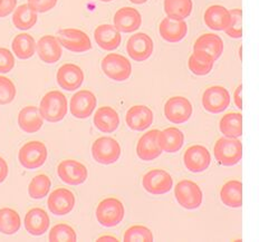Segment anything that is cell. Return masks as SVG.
Listing matches in <instances>:
<instances>
[{"instance_id": "cell-1", "label": "cell", "mask_w": 259, "mask_h": 242, "mask_svg": "<svg viewBox=\"0 0 259 242\" xmlns=\"http://www.w3.org/2000/svg\"><path fill=\"white\" fill-rule=\"evenodd\" d=\"M67 99L59 90H51L40 101L39 112L44 120L56 123L64 120L67 114Z\"/></svg>"}, {"instance_id": "cell-2", "label": "cell", "mask_w": 259, "mask_h": 242, "mask_svg": "<svg viewBox=\"0 0 259 242\" xmlns=\"http://www.w3.org/2000/svg\"><path fill=\"white\" fill-rule=\"evenodd\" d=\"M124 216H125V209L123 203L116 198H106L96 208L97 221L106 228L116 227L123 221Z\"/></svg>"}, {"instance_id": "cell-3", "label": "cell", "mask_w": 259, "mask_h": 242, "mask_svg": "<svg viewBox=\"0 0 259 242\" xmlns=\"http://www.w3.org/2000/svg\"><path fill=\"white\" fill-rule=\"evenodd\" d=\"M213 154L221 165L233 166L239 163L242 158L241 141L234 137H221L214 144Z\"/></svg>"}, {"instance_id": "cell-4", "label": "cell", "mask_w": 259, "mask_h": 242, "mask_svg": "<svg viewBox=\"0 0 259 242\" xmlns=\"http://www.w3.org/2000/svg\"><path fill=\"white\" fill-rule=\"evenodd\" d=\"M101 66L106 76L115 82L127 80L132 74L131 63L121 54H107L102 59Z\"/></svg>"}, {"instance_id": "cell-5", "label": "cell", "mask_w": 259, "mask_h": 242, "mask_svg": "<svg viewBox=\"0 0 259 242\" xmlns=\"http://www.w3.org/2000/svg\"><path fill=\"white\" fill-rule=\"evenodd\" d=\"M92 155L100 164H113L121 157V147L116 139L102 136L95 139L92 145Z\"/></svg>"}, {"instance_id": "cell-6", "label": "cell", "mask_w": 259, "mask_h": 242, "mask_svg": "<svg viewBox=\"0 0 259 242\" xmlns=\"http://www.w3.org/2000/svg\"><path fill=\"white\" fill-rule=\"evenodd\" d=\"M47 148L44 143L31 141L23 145L19 150V163L27 170H35L45 164L47 160Z\"/></svg>"}, {"instance_id": "cell-7", "label": "cell", "mask_w": 259, "mask_h": 242, "mask_svg": "<svg viewBox=\"0 0 259 242\" xmlns=\"http://www.w3.org/2000/svg\"><path fill=\"white\" fill-rule=\"evenodd\" d=\"M175 196L178 203L187 210H194L201 206L202 191L197 183L190 180L178 182L175 187Z\"/></svg>"}, {"instance_id": "cell-8", "label": "cell", "mask_w": 259, "mask_h": 242, "mask_svg": "<svg viewBox=\"0 0 259 242\" xmlns=\"http://www.w3.org/2000/svg\"><path fill=\"white\" fill-rule=\"evenodd\" d=\"M142 186L150 195L161 196L170 192L174 186V180L166 171L153 169L143 176Z\"/></svg>"}, {"instance_id": "cell-9", "label": "cell", "mask_w": 259, "mask_h": 242, "mask_svg": "<svg viewBox=\"0 0 259 242\" xmlns=\"http://www.w3.org/2000/svg\"><path fill=\"white\" fill-rule=\"evenodd\" d=\"M57 39L66 50L74 53H84L92 48L89 35L76 28H65L58 31Z\"/></svg>"}, {"instance_id": "cell-10", "label": "cell", "mask_w": 259, "mask_h": 242, "mask_svg": "<svg viewBox=\"0 0 259 242\" xmlns=\"http://www.w3.org/2000/svg\"><path fill=\"white\" fill-rule=\"evenodd\" d=\"M230 94L224 86H211L204 90L202 105L204 110L212 114H219L228 109L230 105Z\"/></svg>"}, {"instance_id": "cell-11", "label": "cell", "mask_w": 259, "mask_h": 242, "mask_svg": "<svg viewBox=\"0 0 259 242\" xmlns=\"http://www.w3.org/2000/svg\"><path fill=\"white\" fill-rule=\"evenodd\" d=\"M164 115L166 120L174 124H183L188 122L192 115L190 101L182 96H174L169 99L164 105Z\"/></svg>"}, {"instance_id": "cell-12", "label": "cell", "mask_w": 259, "mask_h": 242, "mask_svg": "<svg viewBox=\"0 0 259 242\" xmlns=\"http://www.w3.org/2000/svg\"><path fill=\"white\" fill-rule=\"evenodd\" d=\"M153 40L144 33L134 34L126 42V52L128 56L136 62H144L149 59L153 54Z\"/></svg>"}, {"instance_id": "cell-13", "label": "cell", "mask_w": 259, "mask_h": 242, "mask_svg": "<svg viewBox=\"0 0 259 242\" xmlns=\"http://www.w3.org/2000/svg\"><path fill=\"white\" fill-rule=\"evenodd\" d=\"M57 173L59 179L68 185L82 184L89 176L86 166L75 160H65L59 163Z\"/></svg>"}, {"instance_id": "cell-14", "label": "cell", "mask_w": 259, "mask_h": 242, "mask_svg": "<svg viewBox=\"0 0 259 242\" xmlns=\"http://www.w3.org/2000/svg\"><path fill=\"white\" fill-rule=\"evenodd\" d=\"M183 162L190 172L200 173L209 168L210 162H211V155H210L208 149L204 148L203 145H192L188 148L183 154Z\"/></svg>"}, {"instance_id": "cell-15", "label": "cell", "mask_w": 259, "mask_h": 242, "mask_svg": "<svg viewBox=\"0 0 259 242\" xmlns=\"http://www.w3.org/2000/svg\"><path fill=\"white\" fill-rule=\"evenodd\" d=\"M47 206L50 211L55 216H66L74 209V193L71 190L65 189V187H58L48 197Z\"/></svg>"}, {"instance_id": "cell-16", "label": "cell", "mask_w": 259, "mask_h": 242, "mask_svg": "<svg viewBox=\"0 0 259 242\" xmlns=\"http://www.w3.org/2000/svg\"><path fill=\"white\" fill-rule=\"evenodd\" d=\"M96 105L97 101L95 95L91 90L82 89L73 95L69 110H71V113L74 117L79 118V120H84V118H88L93 114Z\"/></svg>"}, {"instance_id": "cell-17", "label": "cell", "mask_w": 259, "mask_h": 242, "mask_svg": "<svg viewBox=\"0 0 259 242\" xmlns=\"http://www.w3.org/2000/svg\"><path fill=\"white\" fill-rule=\"evenodd\" d=\"M57 83L65 90L78 89L84 82V73L76 64L67 63L58 68Z\"/></svg>"}, {"instance_id": "cell-18", "label": "cell", "mask_w": 259, "mask_h": 242, "mask_svg": "<svg viewBox=\"0 0 259 242\" xmlns=\"http://www.w3.org/2000/svg\"><path fill=\"white\" fill-rule=\"evenodd\" d=\"M114 27L120 33H134L142 25V17L136 8L123 7L114 15Z\"/></svg>"}, {"instance_id": "cell-19", "label": "cell", "mask_w": 259, "mask_h": 242, "mask_svg": "<svg viewBox=\"0 0 259 242\" xmlns=\"http://www.w3.org/2000/svg\"><path fill=\"white\" fill-rule=\"evenodd\" d=\"M125 121L133 131H144L152 125L153 112L145 105H134L126 112Z\"/></svg>"}, {"instance_id": "cell-20", "label": "cell", "mask_w": 259, "mask_h": 242, "mask_svg": "<svg viewBox=\"0 0 259 242\" xmlns=\"http://www.w3.org/2000/svg\"><path fill=\"white\" fill-rule=\"evenodd\" d=\"M37 54L39 58L46 64L57 63L62 57V45L57 37L47 35L41 37L36 45Z\"/></svg>"}, {"instance_id": "cell-21", "label": "cell", "mask_w": 259, "mask_h": 242, "mask_svg": "<svg viewBox=\"0 0 259 242\" xmlns=\"http://www.w3.org/2000/svg\"><path fill=\"white\" fill-rule=\"evenodd\" d=\"M158 147L165 153L179 152L185 143V135L177 127H168L163 131H159L156 137Z\"/></svg>"}, {"instance_id": "cell-22", "label": "cell", "mask_w": 259, "mask_h": 242, "mask_svg": "<svg viewBox=\"0 0 259 242\" xmlns=\"http://www.w3.org/2000/svg\"><path fill=\"white\" fill-rule=\"evenodd\" d=\"M51 220L45 210L40 208L30 209L25 216V228L31 235H41L47 232Z\"/></svg>"}, {"instance_id": "cell-23", "label": "cell", "mask_w": 259, "mask_h": 242, "mask_svg": "<svg viewBox=\"0 0 259 242\" xmlns=\"http://www.w3.org/2000/svg\"><path fill=\"white\" fill-rule=\"evenodd\" d=\"M96 44L103 51H114L121 45V33L113 25H100L94 31Z\"/></svg>"}, {"instance_id": "cell-24", "label": "cell", "mask_w": 259, "mask_h": 242, "mask_svg": "<svg viewBox=\"0 0 259 242\" xmlns=\"http://www.w3.org/2000/svg\"><path fill=\"white\" fill-rule=\"evenodd\" d=\"M159 33L165 41L179 42L187 36L188 25L185 20H176L166 17L161 21Z\"/></svg>"}, {"instance_id": "cell-25", "label": "cell", "mask_w": 259, "mask_h": 242, "mask_svg": "<svg viewBox=\"0 0 259 242\" xmlns=\"http://www.w3.org/2000/svg\"><path fill=\"white\" fill-rule=\"evenodd\" d=\"M159 130H152L145 133L137 144V154L143 161H153L158 159L162 151L158 147L156 137H158Z\"/></svg>"}, {"instance_id": "cell-26", "label": "cell", "mask_w": 259, "mask_h": 242, "mask_svg": "<svg viewBox=\"0 0 259 242\" xmlns=\"http://www.w3.org/2000/svg\"><path fill=\"white\" fill-rule=\"evenodd\" d=\"M203 20L208 28L217 31H225L230 23V13L224 6L213 5L204 12Z\"/></svg>"}, {"instance_id": "cell-27", "label": "cell", "mask_w": 259, "mask_h": 242, "mask_svg": "<svg viewBox=\"0 0 259 242\" xmlns=\"http://www.w3.org/2000/svg\"><path fill=\"white\" fill-rule=\"evenodd\" d=\"M94 124L101 132L111 134L117 130L120 125L118 113L110 106H102L96 111L94 115Z\"/></svg>"}, {"instance_id": "cell-28", "label": "cell", "mask_w": 259, "mask_h": 242, "mask_svg": "<svg viewBox=\"0 0 259 242\" xmlns=\"http://www.w3.org/2000/svg\"><path fill=\"white\" fill-rule=\"evenodd\" d=\"M18 125L26 133L38 132L44 125V117L40 114L39 107H24L18 114Z\"/></svg>"}, {"instance_id": "cell-29", "label": "cell", "mask_w": 259, "mask_h": 242, "mask_svg": "<svg viewBox=\"0 0 259 242\" xmlns=\"http://www.w3.org/2000/svg\"><path fill=\"white\" fill-rule=\"evenodd\" d=\"M193 51L207 53L214 61H217L224 53V41L220 36L215 34H203L194 42Z\"/></svg>"}, {"instance_id": "cell-30", "label": "cell", "mask_w": 259, "mask_h": 242, "mask_svg": "<svg viewBox=\"0 0 259 242\" xmlns=\"http://www.w3.org/2000/svg\"><path fill=\"white\" fill-rule=\"evenodd\" d=\"M214 59L209 54L201 51H193L189 57L188 66L190 72L197 76H204L212 71Z\"/></svg>"}, {"instance_id": "cell-31", "label": "cell", "mask_w": 259, "mask_h": 242, "mask_svg": "<svg viewBox=\"0 0 259 242\" xmlns=\"http://www.w3.org/2000/svg\"><path fill=\"white\" fill-rule=\"evenodd\" d=\"M220 200L229 208H240L242 204V184L238 180L225 183L220 191Z\"/></svg>"}, {"instance_id": "cell-32", "label": "cell", "mask_w": 259, "mask_h": 242, "mask_svg": "<svg viewBox=\"0 0 259 242\" xmlns=\"http://www.w3.org/2000/svg\"><path fill=\"white\" fill-rule=\"evenodd\" d=\"M219 128L227 137H240L242 135V116L240 113L231 112L226 114L220 120Z\"/></svg>"}, {"instance_id": "cell-33", "label": "cell", "mask_w": 259, "mask_h": 242, "mask_svg": "<svg viewBox=\"0 0 259 242\" xmlns=\"http://www.w3.org/2000/svg\"><path fill=\"white\" fill-rule=\"evenodd\" d=\"M13 23L18 29H30L37 23V13L28 4L20 5L14 10Z\"/></svg>"}, {"instance_id": "cell-34", "label": "cell", "mask_w": 259, "mask_h": 242, "mask_svg": "<svg viewBox=\"0 0 259 242\" xmlns=\"http://www.w3.org/2000/svg\"><path fill=\"white\" fill-rule=\"evenodd\" d=\"M13 52L19 59H28L36 52V41L29 34H19L13 40Z\"/></svg>"}, {"instance_id": "cell-35", "label": "cell", "mask_w": 259, "mask_h": 242, "mask_svg": "<svg viewBox=\"0 0 259 242\" xmlns=\"http://www.w3.org/2000/svg\"><path fill=\"white\" fill-rule=\"evenodd\" d=\"M164 12L169 18L185 20L191 15L192 0H164Z\"/></svg>"}, {"instance_id": "cell-36", "label": "cell", "mask_w": 259, "mask_h": 242, "mask_svg": "<svg viewBox=\"0 0 259 242\" xmlns=\"http://www.w3.org/2000/svg\"><path fill=\"white\" fill-rule=\"evenodd\" d=\"M21 225V220L18 212L14 209H0V232L7 235L18 232Z\"/></svg>"}, {"instance_id": "cell-37", "label": "cell", "mask_w": 259, "mask_h": 242, "mask_svg": "<svg viewBox=\"0 0 259 242\" xmlns=\"http://www.w3.org/2000/svg\"><path fill=\"white\" fill-rule=\"evenodd\" d=\"M52 182L46 174H38L30 181L28 186L29 197L32 199L45 198L51 190Z\"/></svg>"}, {"instance_id": "cell-38", "label": "cell", "mask_w": 259, "mask_h": 242, "mask_svg": "<svg viewBox=\"0 0 259 242\" xmlns=\"http://www.w3.org/2000/svg\"><path fill=\"white\" fill-rule=\"evenodd\" d=\"M48 239L52 242L58 241H67V242H75L77 240V235L75 230L66 223H58L51 229Z\"/></svg>"}, {"instance_id": "cell-39", "label": "cell", "mask_w": 259, "mask_h": 242, "mask_svg": "<svg viewBox=\"0 0 259 242\" xmlns=\"http://www.w3.org/2000/svg\"><path fill=\"white\" fill-rule=\"evenodd\" d=\"M153 233L149 228L144 227L141 224H136L130 227L123 235V240L125 242H133V241H143V242H151L153 241Z\"/></svg>"}, {"instance_id": "cell-40", "label": "cell", "mask_w": 259, "mask_h": 242, "mask_svg": "<svg viewBox=\"0 0 259 242\" xmlns=\"http://www.w3.org/2000/svg\"><path fill=\"white\" fill-rule=\"evenodd\" d=\"M230 13V23L225 30L226 34L231 38H240L242 36V13L241 9L235 8L229 10Z\"/></svg>"}, {"instance_id": "cell-41", "label": "cell", "mask_w": 259, "mask_h": 242, "mask_svg": "<svg viewBox=\"0 0 259 242\" xmlns=\"http://www.w3.org/2000/svg\"><path fill=\"white\" fill-rule=\"evenodd\" d=\"M16 94H17V90L13 80L8 77L0 76V105L12 103L16 98Z\"/></svg>"}, {"instance_id": "cell-42", "label": "cell", "mask_w": 259, "mask_h": 242, "mask_svg": "<svg viewBox=\"0 0 259 242\" xmlns=\"http://www.w3.org/2000/svg\"><path fill=\"white\" fill-rule=\"evenodd\" d=\"M15 66L14 55L7 48H0V74L9 73Z\"/></svg>"}, {"instance_id": "cell-43", "label": "cell", "mask_w": 259, "mask_h": 242, "mask_svg": "<svg viewBox=\"0 0 259 242\" xmlns=\"http://www.w3.org/2000/svg\"><path fill=\"white\" fill-rule=\"evenodd\" d=\"M29 6L36 13H47L57 5V0H28Z\"/></svg>"}, {"instance_id": "cell-44", "label": "cell", "mask_w": 259, "mask_h": 242, "mask_svg": "<svg viewBox=\"0 0 259 242\" xmlns=\"http://www.w3.org/2000/svg\"><path fill=\"white\" fill-rule=\"evenodd\" d=\"M17 6V0H3L0 4V18H5L12 14Z\"/></svg>"}, {"instance_id": "cell-45", "label": "cell", "mask_w": 259, "mask_h": 242, "mask_svg": "<svg viewBox=\"0 0 259 242\" xmlns=\"http://www.w3.org/2000/svg\"><path fill=\"white\" fill-rule=\"evenodd\" d=\"M8 172H9V168H8L7 162L5 161V159L0 157V183H3V182L7 179Z\"/></svg>"}, {"instance_id": "cell-46", "label": "cell", "mask_w": 259, "mask_h": 242, "mask_svg": "<svg viewBox=\"0 0 259 242\" xmlns=\"http://www.w3.org/2000/svg\"><path fill=\"white\" fill-rule=\"evenodd\" d=\"M241 90H242V86L239 85L238 87L236 88L235 93H234V102L237 106V109L241 110L242 109V99H241Z\"/></svg>"}, {"instance_id": "cell-47", "label": "cell", "mask_w": 259, "mask_h": 242, "mask_svg": "<svg viewBox=\"0 0 259 242\" xmlns=\"http://www.w3.org/2000/svg\"><path fill=\"white\" fill-rule=\"evenodd\" d=\"M96 241H99V242H104V241H118V239L117 238H115V236H113V235H102V236H100V238H97L96 239Z\"/></svg>"}, {"instance_id": "cell-48", "label": "cell", "mask_w": 259, "mask_h": 242, "mask_svg": "<svg viewBox=\"0 0 259 242\" xmlns=\"http://www.w3.org/2000/svg\"><path fill=\"white\" fill-rule=\"evenodd\" d=\"M132 4H136V5H143L148 2V0H130Z\"/></svg>"}, {"instance_id": "cell-49", "label": "cell", "mask_w": 259, "mask_h": 242, "mask_svg": "<svg viewBox=\"0 0 259 242\" xmlns=\"http://www.w3.org/2000/svg\"><path fill=\"white\" fill-rule=\"evenodd\" d=\"M100 2H103V3H110V2H113V0H100Z\"/></svg>"}, {"instance_id": "cell-50", "label": "cell", "mask_w": 259, "mask_h": 242, "mask_svg": "<svg viewBox=\"0 0 259 242\" xmlns=\"http://www.w3.org/2000/svg\"><path fill=\"white\" fill-rule=\"evenodd\" d=\"M2 2H3V0H0V4H2Z\"/></svg>"}]
</instances>
